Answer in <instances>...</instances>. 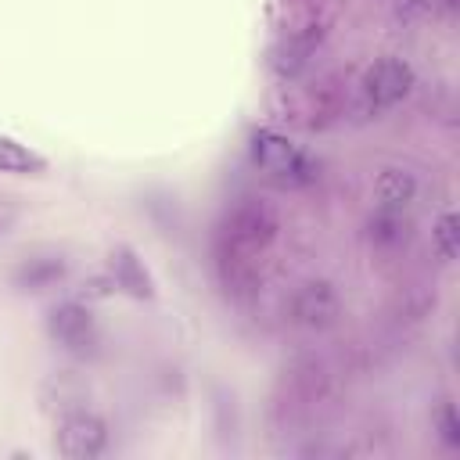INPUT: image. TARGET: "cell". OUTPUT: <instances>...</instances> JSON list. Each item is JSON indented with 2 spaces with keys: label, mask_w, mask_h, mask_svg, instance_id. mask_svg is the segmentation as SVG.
<instances>
[{
  "label": "cell",
  "mask_w": 460,
  "mask_h": 460,
  "mask_svg": "<svg viewBox=\"0 0 460 460\" xmlns=\"http://www.w3.org/2000/svg\"><path fill=\"white\" fill-rule=\"evenodd\" d=\"M410 86H413V68L402 58H381L363 75V97L374 111L399 104L410 93Z\"/></svg>",
  "instance_id": "4"
},
{
  "label": "cell",
  "mask_w": 460,
  "mask_h": 460,
  "mask_svg": "<svg viewBox=\"0 0 460 460\" xmlns=\"http://www.w3.org/2000/svg\"><path fill=\"white\" fill-rule=\"evenodd\" d=\"M252 162H255L262 172H270L273 180L291 183V187L309 183V180L316 176V165H313L284 133H273V129L252 133Z\"/></svg>",
  "instance_id": "2"
},
{
  "label": "cell",
  "mask_w": 460,
  "mask_h": 460,
  "mask_svg": "<svg viewBox=\"0 0 460 460\" xmlns=\"http://www.w3.org/2000/svg\"><path fill=\"white\" fill-rule=\"evenodd\" d=\"M435 428H438V435H442V442L446 446H460V417H456V406L453 402H442L438 410H435Z\"/></svg>",
  "instance_id": "14"
},
{
  "label": "cell",
  "mask_w": 460,
  "mask_h": 460,
  "mask_svg": "<svg viewBox=\"0 0 460 460\" xmlns=\"http://www.w3.org/2000/svg\"><path fill=\"white\" fill-rule=\"evenodd\" d=\"M65 277V262L61 259H29L14 270V284L22 291H40V288H50L54 280Z\"/></svg>",
  "instance_id": "10"
},
{
  "label": "cell",
  "mask_w": 460,
  "mask_h": 460,
  "mask_svg": "<svg viewBox=\"0 0 460 460\" xmlns=\"http://www.w3.org/2000/svg\"><path fill=\"white\" fill-rule=\"evenodd\" d=\"M291 316L298 327H309V331H327L338 323L341 316V298L338 291L327 284V280H309L295 291L291 298Z\"/></svg>",
  "instance_id": "6"
},
{
  "label": "cell",
  "mask_w": 460,
  "mask_h": 460,
  "mask_svg": "<svg viewBox=\"0 0 460 460\" xmlns=\"http://www.w3.org/2000/svg\"><path fill=\"white\" fill-rule=\"evenodd\" d=\"M111 284L115 288H122L126 295H133V298H151V277H147V270H144V262L137 259V252L133 248H126V244H119L115 252H111Z\"/></svg>",
  "instance_id": "7"
},
{
  "label": "cell",
  "mask_w": 460,
  "mask_h": 460,
  "mask_svg": "<svg viewBox=\"0 0 460 460\" xmlns=\"http://www.w3.org/2000/svg\"><path fill=\"white\" fill-rule=\"evenodd\" d=\"M431 237H435L438 255L446 262H453L456 252H460V219H456V212H442L438 223H435V230H431Z\"/></svg>",
  "instance_id": "12"
},
{
  "label": "cell",
  "mask_w": 460,
  "mask_h": 460,
  "mask_svg": "<svg viewBox=\"0 0 460 460\" xmlns=\"http://www.w3.org/2000/svg\"><path fill=\"white\" fill-rule=\"evenodd\" d=\"M47 331L50 338L72 352V356H90L97 349V327H93V313L79 302H65L58 309H50L47 316Z\"/></svg>",
  "instance_id": "5"
},
{
  "label": "cell",
  "mask_w": 460,
  "mask_h": 460,
  "mask_svg": "<svg viewBox=\"0 0 460 460\" xmlns=\"http://www.w3.org/2000/svg\"><path fill=\"white\" fill-rule=\"evenodd\" d=\"M280 230V216L270 201L262 198H244L237 201L219 226V244H216V262L226 291L244 295L259 280V255L273 244Z\"/></svg>",
  "instance_id": "1"
},
{
  "label": "cell",
  "mask_w": 460,
  "mask_h": 460,
  "mask_svg": "<svg viewBox=\"0 0 460 460\" xmlns=\"http://www.w3.org/2000/svg\"><path fill=\"white\" fill-rule=\"evenodd\" d=\"M40 169H43L40 155H32L11 137H0V172H40Z\"/></svg>",
  "instance_id": "11"
},
{
  "label": "cell",
  "mask_w": 460,
  "mask_h": 460,
  "mask_svg": "<svg viewBox=\"0 0 460 460\" xmlns=\"http://www.w3.org/2000/svg\"><path fill=\"white\" fill-rule=\"evenodd\" d=\"M410 237V219L406 212H395V208H377L374 219H370V241L377 248H399L406 244Z\"/></svg>",
  "instance_id": "9"
},
{
  "label": "cell",
  "mask_w": 460,
  "mask_h": 460,
  "mask_svg": "<svg viewBox=\"0 0 460 460\" xmlns=\"http://www.w3.org/2000/svg\"><path fill=\"white\" fill-rule=\"evenodd\" d=\"M58 453L68 460H93L104 453L108 446V428L101 417L86 413V410H68L58 420Z\"/></svg>",
  "instance_id": "3"
},
{
  "label": "cell",
  "mask_w": 460,
  "mask_h": 460,
  "mask_svg": "<svg viewBox=\"0 0 460 460\" xmlns=\"http://www.w3.org/2000/svg\"><path fill=\"white\" fill-rule=\"evenodd\" d=\"M338 115H341V97H338V86L323 83V86L313 93V119H309V126H331Z\"/></svg>",
  "instance_id": "13"
},
{
  "label": "cell",
  "mask_w": 460,
  "mask_h": 460,
  "mask_svg": "<svg viewBox=\"0 0 460 460\" xmlns=\"http://www.w3.org/2000/svg\"><path fill=\"white\" fill-rule=\"evenodd\" d=\"M413 194H417V180L406 169H385L377 176V208L406 212L410 201H413Z\"/></svg>",
  "instance_id": "8"
}]
</instances>
